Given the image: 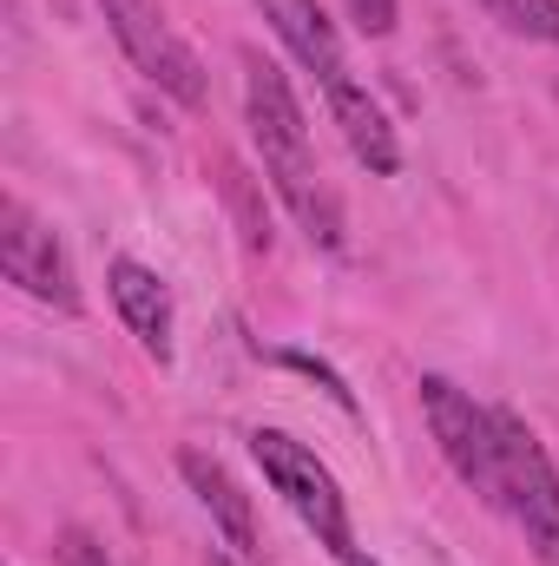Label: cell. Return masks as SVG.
I'll use <instances>...</instances> for the list:
<instances>
[{
	"label": "cell",
	"instance_id": "4",
	"mask_svg": "<svg viewBox=\"0 0 559 566\" xmlns=\"http://www.w3.org/2000/svg\"><path fill=\"white\" fill-rule=\"evenodd\" d=\"M421 416H428V434H434L441 461L454 468V481L500 507V428H494V409L474 402L447 376H421Z\"/></svg>",
	"mask_w": 559,
	"mask_h": 566
},
{
	"label": "cell",
	"instance_id": "10",
	"mask_svg": "<svg viewBox=\"0 0 559 566\" xmlns=\"http://www.w3.org/2000/svg\"><path fill=\"white\" fill-rule=\"evenodd\" d=\"M218 185H224V198H231V211H238V231H244V251L251 258H264L271 251V211L257 205V185H251V171L238 165V158H218Z\"/></svg>",
	"mask_w": 559,
	"mask_h": 566
},
{
	"label": "cell",
	"instance_id": "8",
	"mask_svg": "<svg viewBox=\"0 0 559 566\" xmlns=\"http://www.w3.org/2000/svg\"><path fill=\"white\" fill-rule=\"evenodd\" d=\"M106 290H113V310H119V323L139 336L145 356H151V363H171V329H178L171 283L158 277L151 264H139V258H113Z\"/></svg>",
	"mask_w": 559,
	"mask_h": 566
},
{
	"label": "cell",
	"instance_id": "2",
	"mask_svg": "<svg viewBox=\"0 0 559 566\" xmlns=\"http://www.w3.org/2000/svg\"><path fill=\"white\" fill-rule=\"evenodd\" d=\"M251 461L257 474L271 481V494H283V507L316 534V547H329L336 560L356 554V527H349V501L329 474V461L316 448H303L296 434L283 428H251Z\"/></svg>",
	"mask_w": 559,
	"mask_h": 566
},
{
	"label": "cell",
	"instance_id": "16",
	"mask_svg": "<svg viewBox=\"0 0 559 566\" xmlns=\"http://www.w3.org/2000/svg\"><path fill=\"white\" fill-rule=\"evenodd\" d=\"M204 566H238V560H231V554H211V560H204Z\"/></svg>",
	"mask_w": 559,
	"mask_h": 566
},
{
	"label": "cell",
	"instance_id": "6",
	"mask_svg": "<svg viewBox=\"0 0 559 566\" xmlns=\"http://www.w3.org/2000/svg\"><path fill=\"white\" fill-rule=\"evenodd\" d=\"M0 271L33 303H46L60 316H80V277H73V258H66L60 231L46 218H33L20 198L0 205Z\"/></svg>",
	"mask_w": 559,
	"mask_h": 566
},
{
	"label": "cell",
	"instance_id": "17",
	"mask_svg": "<svg viewBox=\"0 0 559 566\" xmlns=\"http://www.w3.org/2000/svg\"><path fill=\"white\" fill-rule=\"evenodd\" d=\"M99 7H106V0H99Z\"/></svg>",
	"mask_w": 559,
	"mask_h": 566
},
{
	"label": "cell",
	"instance_id": "14",
	"mask_svg": "<svg viewBox=\"0 0 559 566\" xmlns=\"http://www.w3.org/2000/svg\"><path fill=\"white\" fill-rule=\"evenodd\" d=\"M349 20L369 40H382V33H395V0H349Z\"/></svg>",
	"mask_w": 559,
	"mask_h": 566
},
{
	"label": "cell",
	"instance_id": "15",
	"mask_svg": "<svg viewBox=\"0 0 559 566\" xmlns=\"http://www.w3.org/2000/svg\"><path fill=\"white\" fill-rule=\"evenodd\" d=\"M342 566H382V560H376V554H362V547H356V554H349V560H342Z\"/></svg>",
	"mask_w": 559,
	"mask_h": 566
},
{
	"label": "cell",
	"instance_id": "7",
	"mask_svg": "<svg viewBox=\"0 0 559 566\" xmlns=\"http://www.w3.org/2000/svg\"><path fill=\"white\" fill-rule=\"evenodd\" d=\"M257 7H264L271 33L289 46V60L323 86V99H336V93L356 86V66H349L342 33H336V20L323 13V0H257Z\"/></svg>",
	"mask_w": 559,
	"mask_h": 566
},
{
	"label": "cell",
	"instance_id": "12",
	"mask_svg": "<svg viewBox=\"0 0 559 566\" xmlns=\"http://www.w3.org/2000/svg\"><path fill=\"white\" fill-rule=\"evenodd\" d=\"M277 363H283V369H296V376H309V382H316L336 409H349V416H356V389H349V382H342L323 356H309V349H277Z\"/></svg>",
	"mask_w": 559,
	"mask_h": 566
},
{
	"label": "cell",
	"instance_id": "5",
	"mask_svg": "<svg viewBox=\"0 0 559 566\" xmlns=\"http://www.w3.org/2000/svg\"><path fill=\"white\" fill-rule=\"evenodd\" d=\"M106 20H113V33H119L126 60L139 66L158 93H171L184 113H198V106L211 99L204 60L171 33V20H165V7H158V0H106Z\"/></svg>",
	"mask_w": 559,
	"mask_h": 566
},
{
	"label": "cell",
	"instance_id": "9",
	"mask_svg": "<svg viewBox=\"0 0 559 566\" xmlns=\"http://www.w3.org/2000/svg\"><path fill=\"white\" fill-rule=\"evenodd\" d=\"M178 474H184V488L198 494V507L211 514V527L224 534V547H231L238 560H251L264 541H257V514H251V494L238 488V474H231L218 454H204V448H184V454H178Z\"/></svg>",
	"mask_w": 559,
	"mask_h": 566
},
{
	"label": "cell",
	"instance_id": "1",
	"mask_svg": "<svg viewBox=\"0 0 559 566\" xmlns=\"http://www.w3.org/2000/svg\"><path fill=\"white\" fill-rule=\"evenodd\" d=\"M244 119H251V145L264 158V178L283 198V211L309 231L316 251H342V198L323 178L309 119L289 93V73L277 60H264L257 46H244Z\"/></svg>",
	"mask_w": 559,
	"mask_h": 566
},
{
	"label": "cell",
	"instance_id": "3",
	"mask_svg": "<svg viewBox=\"0 0 559 566\" xmlns=\"http://www.w3.org/2000/svg\"><path fill=\"white\" fill-rule=\"evenodd\" d=\"M500 428V514L527 534V547L547 566H559V468L547 441L514 409H494Z\"/></svg>",
	"mask_w": 559,
	"mask_h": 566
},
{
	"label": "cell",
	"instance_id": "13",
	"mask_svg": "<svg viewBox=\"0 0 559 566\" xmlns=\"http://www.w3.org/2000/svg\"><path fill=\"white\" fill-rule=\"evenodd\" d=\"M53 554H60V566H113L106 560V547H99L86 527H66V534L53 541Z\"/></svg>",
	"mask_w": 559,
	"mask_h": 566
},
{
	"label": "cell",
	"instance_id": "11",
	"mask_svg": "<svg viewBox=\"0 0 559 566\" xmlns=\"http://www.w3.org/2000/svg\"><path fill=\"white\" fill-rule=\"evenodd\" d=\"M487 20H500L514 40H540V46H559V0H481Z\"/></svg>",
	"mask_w": 559,
	"mask_h": 566
}]
</instances>
